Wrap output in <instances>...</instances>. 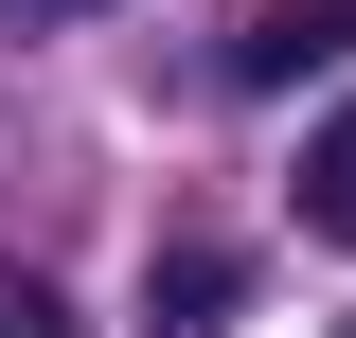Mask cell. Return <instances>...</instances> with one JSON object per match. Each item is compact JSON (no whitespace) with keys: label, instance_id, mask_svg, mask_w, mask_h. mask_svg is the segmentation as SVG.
Instances as JSON below:
<instances>
[{"label":"cell","instance_id":"cell-2","mask_svg":"<svg viewBox=\"0 0 356 338\" xmlns=\"http://www.w3.org/2000/svg\"><path fill=\"white\" fill-rule=\"evenodd\" d=\"M303 232H339V250H356V107L303 143Z\"/></svg>","mask_w":356,"mask_h":338},{"label":"cell","instance_id":"cell-3","mask_svg":"<svg viewBox=\"0 0 356 338\" xmlns=\"http://www.w3.org/2000/svg\"><path fill=\"white\" fill-rule=\"evenodd\" d=\"M0 338H54V285H36V267H0Z\"/></svg>","mask_w":356,"mask_h":338},{"label":"cell","instance_id":"cell-4","mask_svg":"<svg viewBox=\"0 0 356 338\" xmlns=\"http://www.w3.org/2000/svg\"><path fill=\"white\" fill-rule=\"evenodd\" d=\"M18 18H89V0H18Z\"/></svg>","mask_w":356,"mask_h":338},{"label":"cell","instance_id":"cell-1","mask_svg":"<svg viewBox=\"0 0 356 338\" xmlns=\"http://www.w3.org/2000/svg\"><path fill=\"white\" fill-rule=\"evenodd\" d=\"M356 36V0H250V18H232V54H214V72L232 89H285V72H321V54H339Z\"/></svg>","mask_w":356,"mask_h":338},{"label":"cell","instance_id":"cell-5","mask_svg":"<svg viewBox=\"0 0 356 338\" xmlns=\"http://www.w3.org/2000/svg\"><path fill=\"white\" fill-rule=\"evenodd\" d=\"M339 338H356V321H339Z\"/></svg>","mask_w":356,"mask_h":338}]
</instances>
